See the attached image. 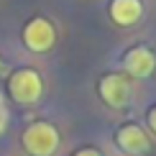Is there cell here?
<instances>
[{
  "label": "cell",
  "mask_w": 156,
  "mask_h": 156,
  "mask_svg": "<svg viewBox=\"0 0 156 156\" xmlns=\"http://www.w3.org/2000/svg\"><path fill=\"white\" fill-rule=\"evenodd\" d=\"M21 141L31 156H54L59 148V131L46 120H36L23 131Z\"/></svg>",
  "instance_id": "obj_1"
},
{
  "label": "cell",
  "mask_w": 156,
  "mask_h": 156,
  "mask_svg": "<svg viewBox=\"0 0 156 156\" xmlns=\"http://www.w3.org/2000/svg\"><path fill=\"white\" fill-rule=\"evenodd\" d=\"M41 92H44V82H41L38 72H34V69H18V72L10 74L8 95L18 105H34V102L41 100Z\"/></svg>",
  "instance_id": "obj_2"
},
{
  "label": "cell",
  "mask_w": 156,
  "mask_h": 156,
  "mask_svg": "<svg viewBox=\"0 0 156 156\" xmlns=\"http://www.w3.org/2000/svg\"><path fill=\"white\" fill-rule=\"evenodd\" d=\"M23 44L26 49L36 51V54H44V51H51V46L56 44V31H54V23L49 18H31L28 23L23 26Z\"/></svg>",
  "instance_id": "obj_3"
},
{
  "label": "cell",
  "mask_w": 156,
  "mask_h": 156,
  "mask_svg": "<svg viewBox=\"0 0 156 156\" xmlns=\"http://www.w3.org/2000/svg\"><path fill=\"white\" fill-rule=\"evenodd\" d=\"M97 90H100L102 102L108 108H115V110L126 108L133 97V87H131L126 74H105L100 80V84H97Z\"/></svg>",
  "instance_id": "obj_4"
},
{
  "label": "cell",
  "mask_w": 156,
  "mask_h": 156,
  "mask_svg": "<svg viewBox=\"0 0 156 156\" xmlns=\"http://www.w3.org/2000/svg\"><path fill=\"white\" fill-rule=\"evenodd\" d=\"M123 69H126L128 77L146 80V77H151L154 69H156V54L148 46H136V49H131L123 56Z\"/></svg>",
  "instance_id": "obj_5"
},
{
  "label": "cell",
  "mask_w": 156,
  "mask_h": 156,
  "mask_svg": "<svg viewBox=\"0 0 156 156\" xmlns=\"http://www.w3.org/2000/svg\"><path fill=\"white\" fill-rule=\"evenodd\" d=\"M115 144H118L126 154H133V156H141V154L151 151V141H148L146 131L141 126H136V123H126V126L118 128Z\"/></svg>",
  "instance_id": "obj_6"
},
{
  "label": "cell",
  "mask_w": 156,
  "mask_h": 156,
  "mask_svg": "<svg viewBox=\"0 0 156 156\" xmlns=\"http://www.w3.org/2000/svg\"><path fill=\"white\" fill-rule=\"evenodd\" d=\"M144 16V3L141 0H113L110 3V18L118 26H133Z\"/></svg>",
  "instance_id": "obj_7"
},
{
  "label": "cell",
  "mask_w": 156,
  "mask_h": 156,
  "mask_svg": "<svg viewBox=\"0 0 156 156\" xmlns=\"http://www.w3.org/2000/svg\"><path fill=\"white\" fill-rule=\"evenodd\" d=\"M72 156H102L97 148H92V146H84V148H80V151H74Z\"/></svg>",
  "instance_id": "obj_8"
},
{
  "label": "cell",
  "mask_w": 156,
  "mask_h": 156,
  "mask_svg": "<svg viewBox=\"0 0 156 156\" xmlns=\"http://www.w3.org/2000/svg\"><path fill=\"white\" fill-rule=\"evenodd\" d=\"M5 126H8V110H5L3 100H0V133L5 131Z\"/></svg>",
  "instance_id": "obj_9"
},
{
  "label": "cell",
  "mask_w": 156,
  "mask_h": 156,
  "mask_svg": "<svg viewBox=\"0 0 156 156\" xmlns=\"http://www.w3.org/2000/svg\"><path fill=\"white\" fill-rule=\"evenodd\" d=\"M146 120H148V128H151V131L156 133V105L148 110V115H146Z\"/></svg>",
  "instance_id": "obj_10"
},
{
  "label": "cell",
  "mask_w": 156,
  "mask_h": 156,
  "mask_svg": "<svg viewBox=\"0 0 156 156\" xmlns=\"http://www.w3.org/2000/svg\"><path fill=\"white\" fill-rule=\"evenodd\" d=\"M3 69H5V64H3V59H0V74H3Z\"/></svg>",
  "instance_id": "obj_11"
}]
</instances>
